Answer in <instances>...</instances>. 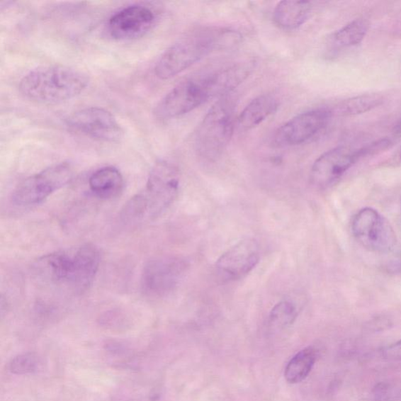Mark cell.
Listing matches in <instances>:
<instances>
[{
	"mask_svg": "<svg viewBox=\"0 0 401 401\" xmlns=\"http://www.w3.org/2000/svg\"><path fill=\"white\" fill-rule=\"evenodd\" d=\"M89 84L86 74L71 67L48 65L29 72L21 79L19 90L28 100L58 103L77 98Z\"/></svg>",
	"mask_w": 401,
	"mask_h": 401,
	"instance_id": "277c9868",
	"label": "cell"
},
{
	"mask_svg": "<svg viewBox=\"0 0 401 401\" xmlns=\"http://www.w3.org/2000/svg\"><path fill=\"white\" fill-rule=\"evenodd\" d=\"M242 35L233 29L205 27L196 29L169 47L154 66L156 77L172 79L213 52L232 50L242 42Z\"/></svg>",
	"mask_w": 401,
	"mask_h": 401,
	"instance_id": "6da1fadb",
	"label": "cell"
},
{
	"mask_svg": "<svg viewBox=\"0 0 401 401\" xmlns=\"http://www.w3.org/2000/svg\"><path fill=\"white\" fill-rule=\"evenodd\" d=\"M124 181L120 171L113 166L101 168L91 176L89 187L101 199H111L120 194Z\"/></svg>",
	"mask_w": 401,
	"mask_h": 401,
	"instance_id": "e0dca14e",
	"label": "cell"
},
{
	"mask_svg": "<svg viewBox=\"0 0 401 401\" xmlns=\"http://www.w3.org/2000/svg\"><path fill=\"white\" fill-rule=\"evenodd\" d=\"M278 108V101L276 96L271 94L259 96L242 111L239 123L243 128H254L276 113Z\"/></svg>",
	"mask_w": 401,
	"mask_h": 401,
	"instance_id": "ac0fdd59",
	"label": "cell"
},
{
	"mask_svg": "<svg viewBox=\"0 0 401 401\" xmlns=\"http://www.w3.org/2000/svg\"><path fill=\"white\" fill-rule=\"evenodd\" d=\"M351 228L356 240L370 250L386 252L396 246V235L390 222L371 208L355 215Z\"/></svg>",
	"mask_w": 401,
	"mask_h": 401,
	"instance_id": "30bf717a",
	"label": "cell"
},
{
	"mask_svg": "<svg viewBox=\"0 0 401 401\" xmlns=\"http://www.w3.org/2000/svg\"><path fill=\"white\" fill-rule=\"evenodd\" d=\"M74 175L69 163H59L27 178L12 194V202L19 206L40 204L68 184Z\"/></svg>",
	"mask_w": 401,
	"mask_h": 401,
	"instance_id": "8992f818",
	"label": "cell"
},
{
	"mask_svg": "<svg viewBox=\"0 0 401 401\" xmlns=\"http://www.w3.org/2000/svg\"><path fill=\"white\" fill-rule=\"evenodd\" d=\"M361 157L360 149L341 146L326 152L314 163L310 172L312 183L324 188L336 182Z\"/></svg>",
	"mask_w": 401,
	"mask_h": 401,
	"instance_id": "4fadbf2b",
	"label": "cell"
},
{
	"mask_svg": "<svg viewBox=\"0 0 401 401\" xmlns=\"http://www.w3.org/2000/svg\"><path fill=\"white\" fill-rule=\"evenodd\" d=\"M101 255L93 244L61 250L41 257L35 264L39 278L75 294L88 290L99 270Z\"/></svg>",
	"mask_w": 401,
	"mask_h": 401,
	"instance_id": "7a4b0ae2",
	"label": "cell"
},
{
	"mask_svg": "<svg viewBox=\"0 0 401 401\" xmlns=\"http://www.w3.org/2000/svg\"><path fill=\"white\" fill-rule=\"evenodd\" d=\"M67 125L80 135L108 143L118 142L124 135L116 118L109 111L98 107L76 111L67 120Z\"/></svg>",
	"mask_w": 401,
	"mask_h": 401,
	"instance_id": "9c48e42d",
	"label": "cell"
},
{
	"mask_svg": "<svg viewBox=\"0 0 401 401\" xmlns=\"http://www.w3.org/2000/svg\"><path fill=\"white\" fill-rule=\"evenodd\" d=\"M313 10V6L307 1H281L273 13L274 23L281 28L293 30L306 23Z\"/></svg>",
	"mask_w": 401,
	"mask_h": 401,
	"instance_id": "2e32d148",
	"label": "cell"
},
{
	"mask_svg": "<svg viewBox=\"0 0 401 401\" xmlns=\"http://www.w3.org/2000/svg\"><path fill=\"white\" fill-rule=\"evenodd\" d=\"M382 354L385 359L401 361V340L383 349Z\"/></svg>",
	"mask_w": 401,
	"mask_h": 401,
	"instance_id": "cb8c5ba5",
	"label": "cell"
},
{
	"mask_svg": "<svg viewBox=\"0 0 401 401\" xmlns=\"http://www.w3.org/2000/svg\"><path fill=\"white\" fill-rule=\"evenodd\" d=\"M183 259L163 256L152 259L144 266L141 274V288L151 298H162L175 290L188 271Z\"/></svg>",
	"mask_w": 401,
	"mask_h": 401,
	"instance_id": "52a82bcc",
	"label": "cell"
},
{
	"mask_svg": "<svg viewBox=\"0 0 401 401\" xmlns=\"http://www.w3.org/2000/svg\"><path fill=\"white\" fill-rule=\"evenodd\" d=\"M298 315L295 304L291 301L283 300L276 304L271 311L270 324L273 328L283 329L290 326Z\"/></svg>",
	"mask_w": 401,
	"mask_h": 401,
	"instance_id": "7402d4cb",
	"label": "cell"
},
{
	"mask_svg": "<svg viewBox=\"0 0 401 401\" xmlns=\"http://www.w3.org/2000/svg\"><path fill=\"white\" fill-rule=\"evenodd\" d=\"M383 102V98L380 94H362L341 103L339 111L344 115H356L368 113L380 106Z\"/></svg>",
	"mask_w": 401,
	"mask_h": 401,
	"instance_id": "44dd1931",
	"label": "cell"
},
{
	"mask_svg": "<svg viewBox=\"0 0 401 401\" xmlns=\"http://www.w3.org/2000/svg\"><path fill=\"white\" fill-rule=\"evenodd\" d=\"M42 360L35 353L21 354L13 358L9 363V370L13 375H26L38 373Z\"/></svg>",
	"mask_w": 401,
	"mask_h": 401,
	"instance_id": "603a6c76",
	"label": "cell"
},
{
	"mask_svg": "<svg viewBox=\"0 0 401 401\" xmlns=\"http://www.w3.org/2000/svg\"><path fill=\"white\" fill-rule=\"evenodd\" d=\"M317 356V351L312 347L304 349L295 354L286 368V381L296 384L305 380L315 366Z\"/></svg>",
	"mask_w": 401,
	"mask_h": 401,
	"instance_id": "d6986e66",
	"label": "cell"
},
{
	"mask_svg": "<svg viewBox=\"0 0 401 401\" xmlns=\"http://www.w3.org/2000/svg\"><path fill=\"white\" fill-rule=\"evenodd\" d=\"M368 27V23L366 20L355 19L334 34V43L341 47L358 45L365 39Z\"/></svg>",
	"mask_w": 401,
	"mask_h": 401,
	"instance_id": "ffe728a7",
	"label": "cell"
},
{
	"mask_svg": "<svg viewBox=\"0 0 401 401\" xmlns=\"http://www.w3.org/2000/svg\"><path fill=\"white\" fill-rule=\"evenodd\" d=\"M400 157H401V155H400Z\"/></svg>",
	"mask_w": 401,
	"mask_h": 401,
	"instance_id": "d4e9b609",
	"label": "cell"
},
{
	"mask_svg": "<svg viewBox=\"0 0 401 401\" xmlns=\"http://www.w3.org/2000/svg\"><path fill=\"white\" fill-rule=\"evenodd\" d=\"M181 174L178 168L166 160L152 167L145 189L125 203L121 217L126 222L154 220L174 203L179 192Z\"/></svg>",
	"mask_w": 401,
	"mask_h": 401,
	"instance_id": "3957f363",
	"label": "cell"
},
{
	"mask_svg": "<svg viewBox=\"0 0 401 401\" xmlns=\"http://www.w3.org/2000/svg\"><path fill=\"white\" fill-rule=\"evenodd\" d=\"M236 107V98L228 94L208 111L198 128L195 140L200 158L215 162L227 149L234 133Z\"/></svg>",
	"mask_w": 401,
	"mask_h": 401,
	"instance_id": "5b68a950",
	"label": "cell"
},
{
	"mask_svg": "<svg viewBox=\"0 0 401 401\" xmlns=\"http://www.w3.org/2000/svg\"><path fill=\"white\" fill-rule=\"evenodd\" d=\"M154 11L144 5H131L116 12L110 18L107 31L111 38L128 41L141 38L154 27Z\"/></svg>",
	"mask_w": 401,
	"mask_h": 401,
	"instance_id": "7c38bea8",
	"label": "cell"
},
{
	"mask_svg": "<svg viewBox=\"0 0 401 401\" xmlns=\"http://www.w3.org/2000/svg\"><path fill=\"white\" fill-rule=\"evenodd\" d=\"M211 99L203 77L181 81L156 106L154 115L162 120H172L191 113Z\"/></svg>",
	"mask_w": 401,
	"mask_h": 401,
	"instance_id": "ba28073f",
	"label": "cell"
},
{
	"mask_svg": "<svg viewBox=\"0 0 401 401\" xmlns=\"http://www.w3.org/2000/svg\"><path fill=\"white\" fill-rule=\"evenodd\" d=\"M259 248L254 239H244L230 248L216 263L221 276L227 279H240L254 270L259 261Z\"/></svg>",
	"mask_w": 401,
	"mask_h": 401,
	"instance_id": "5bb4252c",
	"label": "cell"
},
{
	"mask_svg": "<svg viewBox=\"0 0 401 401\" xmlns=\"http://www.w3.org/2000/svg\"><path fill=\"white\" fill-rule=\"evenodd\" d=\"M252 69L250 63L244 62L205 74L203 78L211 98L231 94L249 77Z\"/></svg>",
	"mask_w": 401,
	"mask_h": 401,
	"instance_id": "9a60e30c",
	"label": "cell"
},
{
	"mask_svg": "<svg viewBox=\"0 0 401 401\" xmlns=\"http://www.w3.org/2000/svg\"><path fill=\"white\" fill-rule=\"evenodd\" d=\"M331 117V111L326 108L297 115L274 133L273 144L278 147H291L306 143L326 128Z\"/></svg>",
	"mask_w": 401,
	"mask_h": 401,
	"instance_id": "8fae6325",
	"label": "cell"
}]
</instances>
